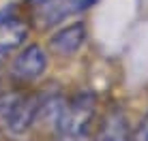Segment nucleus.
<instances>
[{"label": "nucleus", "mask_w": 148, "mask_h": 141, "mask_svg": "<svg viewBox=\"0 0 148 141\" xmlns=\"http://www.w3.org/2000/svg\"><path fill=\"white\" fill-rule=\"evenodd\" d=\"M77 2L79 0H45L37 4V17L45 28L58 26L71 13L77 11Z\"/></svg>", "instance_id": "6"}, {"label": "nucleus", "mask_w": 148, "mask_h": 141, "mask_svg": "<svg viewBox=\"0 0 148 141\" xmlns=\"http://www.w3.org/2000/svg\"><path fill=\"white\" fill-rule=\"evenodd\" d=\"M99 0H79L77 2V11H84V9H90L92 4H97Z\"/></svg>", "instance_id": "11"}, {"label": "nucleus", "mask_w": 148, "mask_h": 141, "mask_svg": "<svg viewBox=\"0 0 148 141\" xmlns=\"http://www.w3.org/2000/svg\"><path fill=\"white\" fill-rule=\"evenodd\" d=\"M9 15H13V7H11V4H9V7H4V9H0V22H2V19H7Z\"/></svg>", "instance_id": "12"}, {"label": "nucleus", "mask_w": 148, "mask_h": 141, "mask_svg": "<svg viewBox=\"0 0 148 141\" xmlns=\"http://www.w3.org/2000/svg\"><path fill=\"white\" fill-rule=\"evenodd\" d=\"M133 141H148V115H146L144 122H142V126L137 128V133L133 135Z\"/></svg>", "instance_id": "9"}, {"label": "nucleus", "mask_w": 148, "mask_h": 141, "mask_svg": "<svg viewBox=\"0 0 148 141\" xmlns=\"http://www.w3.org/2000/svg\"><path fill=\"white\" fill-rule=\"evenodd\" d=\"M97 109V96L95 92H84L75 94L71 100L64 103L62 115L56 124V135H88L90 122Z\"/></svg>", "instance_id": "1"}, {"label": "nucleus", "mask_w": 148, "mask_h": 141, "mask_svg": "<svg viewBox=\"0 0 148 141\" xmlns=\"http://www.w3.org/2000/svg\"><path fill=\"white\" fill-rule=\"evenodd\" d=\"M39 103H41V96H37V94H19L17 100H15V105H13L9 124H7L9 133H13V135L26 133V130L37 122Z\"/></svg>", "instance_id": "3"}, {"label": "nucleus", "mask_w": 148, "mask_h": 141, "mask_svg": "<svg viewBox=\"0 0 148 141\" xmlns=\"http://www.w3.org/2000/svg\"><path fill=\"white\" fill-rule=\"evenodd\" d=\"M97 141H129V122L120 109L108 111L105 120L101 122Z\"/></svg>", "instance_id": "7"}, {"label": "nucleus", "mask_w": 148, "mask_h": 141, "mask_svg": "<svg viewBox=\"0 0 148 141\" xmlns=\"http://www.w3.org/2000/svg\"><path fill=\"white\" fill-rule=\"evenodd\" d=\"M26 2H30L32 7H37V4H41V2H45V0H26Z\"/></svg>", "instance_id": "13"}, {"label": "nucleus", "mask_w": 148, "mask_h": 141, "mask_svg": "<svg viewBox=\"0 0 148 141\" xmlns=\"http://www.w3.org/2000/svg\"><path fill=\"white\" fill-rule=\"evenodd\" d=\"M84 41H86V26L82 22H75L56 30L49 37V47L60 56H73L75 52H79Z\"/></svg>", "instance_id": "4"}, {"label": "nucleus", "mask_w": 148, "mask_h": 141, "mask_svg": "<svg viewBox=\"0 0 148 141\" xmlns=\"http://www.w3.org/2000/svg\"><path fill=\"white\" fill-rule=\"evenodd\" d=\"M47 70V56H45L41 45H28L24 47L11 62V77L19 83H32L37 79L43 77V73Z\"/></svg>", "instance_id": "2"}, {"label": "nucleus", "mask_w": 148, "mask_h": 141, "mask_svg": "<svg viewBox=\"0 0 148 141\" xmlns=\"http://www.w3.org/2000/svg\"><path fill=\"white\" fill-rule=\"evenodd\" d=\"M19 94L17 92H9V94H2L0 96V128L7 130V124H9V118H11V111H13V105L17 100Z\"/></svg>", "instance_id": "8"}, {"label": "nucleus", "mask_w": 148, "mask_h": 141, "mask_svg": "<svg viewBox=\"0 0 148 141\" xmlns=\"http://www.w3.org/2000/svg\"><path fill=\"white\" fill-rule=\"evenodd\" d=\"M26 39H28V24L24 19L15 17V13L9 15L7 19L0 22V56L22 47Z\"/></svg>", "instance_id": "5"}, {"label": "nucleus", "mask_w": 148, "mask_h": 141, "mask_svg": "<svg viewBox=\"0 0 148 141\" xmlns=\"http://www.w3.org/2000/svg\"><path fill=\"white\" fill-rule=\"evenodd\" d=\"M56 141H90L88 135H56Z\"/></svg>", "instance_id": "10"}]
</instances>
